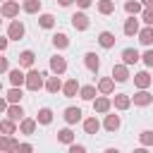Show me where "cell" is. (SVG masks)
Wrapping results in <instances>:
<instances>
[{"label":"cell","mask_w":153,"mask_h":153,"mask_svg":"<svg viewBox=\"0 0 153 153\" xmlns=\"http://www.w3.org/2000/svg\"><path fill=\"white\" fill-rule=\"evenodd\" d=\"M43 74L41 72H29V76H26V86L31 88V91H38L41 88V84H43V79H41Z\"/></svg>","instance_id":"1"},{"label":"cell","mask_w":153,"mask_h":153,"mask_svg":"<svg viewBox=\"0 0 153 153\" xmlns=\"http://www.w3.org/2000/svg\"><path fill=\"white\" fill-rule=\"evenodd\" d=\"M22 36H24V26H22L19 22H12V24H10V38L19 41Z\"/></svg>","instance_id":"2"},{"label":"cell","mask_w":153,"mask_h":153,"mask_svg":"<svg viewBox=\"0 0 153 153\" xmlns=\"http://www.w3.org/2000/svg\"><path fill=\"white\" fill-rule=\"evenodd\" d=\"M65 120H67L69 124H72V122H79V120H81V110H79V108H67V110H65Z\"/></svg>","instance_id":"3"},{"label":"cell","mask_w":153,"mask_h":153,"mask_svg":"<svg viewBox=\"0 0 153 153\" xmlns=\"http://www.w3.org/2000/svg\"><path fill=\"white\" fill-rule=\"evenodd\" d=\"M86 67H88L91 72H98V67H100V62H98V55H93V53H86Z\"/></svg>","instance_id":"4"},{"label":"cell","mask_w":153,"mask_h":153,"mask_svg":"<svg viewBox=\"0 0 153 153\" xmlns=\"http://www.w3.org/2000/svg\"><path fill=\"white\" fill-rule=\"evenodd\" d=\"M72 24H74V29H86L88 26V19H86V14H74L72 17Z\"/></svg>","instance_id":"5"},{"label":"cell","mask_w":153,"mask_h":153,"mask_svg":"<svg viewBox=\"0 0 153 153\" xmlns=\"http://www.w3.org/2000/svg\"><path fill=\"white\" fill-rule=\"evenodd\" d=\"M17 10H19L17 2H5V5H2V14H5V17H14Z\"/></svg>","instance_id":"6"},{"label":"cell","mask_w":153,"mask_h":153,"mask_svg":"<svg viewBox=\"0 0 153 153\" xmlns=\"http://www.w3.org/2000/svg\"><path fill=\"white\" fill-rule=\"evenodd\" d=\"M136 31H139V24H136V19H134V17H131V19H127V24H124V33H127V36H134Z\"/></svg>","instance_id":"7"},{"label":"cell","mask_w":153,"mask_h":153,"mask_svg":"<svg viewBox=\"0 0 153 153\" xmlns=\"http://www.w3.org/2000/svg\"><path fill=\"white\" fill-rule=\"evenodd\" d=\"M98 41H100V45H103V48H110V45H112V43H115V36H112V33H110V31H103V33H100V38H98Z\"/></svg>","instance_id":"8"},{"label":"cell","mask_w":153,"mask_h":153,"mask_svg":"<svg viewBox=\"0 0 153 153\" xmlns=\"http://www.w3.org/2000/svg\"><path fill=\"white\" fill-rule=\"evenodd\" d=\"M122 57H124V62H127V65H134V62L139 60V53H136V50H131V48H127V50L122 53Z\"/></svg>","instance_id":"9"},{"label":"cell","mask_w":153,"mask_h":153,"mask_svg":"<svg viewBox=\"0 0 153 153\" xmlns=\"http://www.w3.org/2000/svg\"><path fill=\"white\" fill-rule=\"evenodd\" d=\"M19 62H22L24 67H31V65H33V53H31V50H24V53L19 55Z\"/></svg>","instance_id":"10"},{"label":"cell","mask_w":153,"mask_h":153,"mask_svg":"<svg viewBox=\"0 0 153 153\" xmlns=\"http://www.w3.org/2000/svg\"><path fill=\"white\" fill-rule=\"evenodd\" d=\"M105 127H108V131H115V129L120 127V117H117V115H108V120H105Z\"/></svg>","instance_id":"11"},{"label":"cell","mask_w":153,"mask_h":153,"mask_svg":"<svg viewBox=\"0 0 153 153\" xmlns=\"http://www.w3.org/2000/svg\"><path fill=\"white\" fill-rule=\"evenodd\" d=\"M139 41H141L143 45H151V43H153V29H143L141 36H139Z\"/></svg>","instance_id":"12"},{"label":"cell","mask_w":153,"mask_h":153,"mask_svg":"<svg viewBox=\"0 0 153 153\" xmlns=\"http://www.w3.org/2000/svg\"><path fill=\"white\" fill-rule=\"evenodd\" d=\"M50 67L60 74V72H65V67H67V65H65V60H62V57H53V60H50Z\"/></svg>","instance_id":"13"},{"label":"cell","mask_w":153,"mask_h":153,"mask_svg":"<svg viewBox=\"0 0 153 153\" xmlns=\"http://www.w3.org/2000/svg\"><path fill=\"white\" fill-rule=\"evenodd\" d=\"M112 76H115L117 81H124V79H127V69H124L122 65H117V67H112Z\"/></svg>","instance_id":"14"},{"label":"cell","mask_w":153,"mask_h":153,"mask_svg":"<svg viewBox=\"0 0 153 153\" xmlns=\"http://www.w3.org/2000/svg\"><path fill=\"white\" fill-rule=\"evenodd\" d=\"M134 103H136V105H148V103H151V96H148L146 91H141V93L134 96Z\"/></svg>","instance_id":"15"},{"label":"cell","mask_w":153,"mask_h":153,"mask_svg":"<svg viewBox=\"0 0 153 153\" xmlns=\"http://www.w3.org/2000/svg\"><path fill=\"white\" fill-rule=\"evenodd\" d=\"M98 127H100V124H98V120H86V122H84L86 134H96V131H98Z\"/></svg>","instance_id":"16"},{"label":"cell","mask_w":153,"mask_h":153,"mask_svg":"<svg viewBox=\"0 0 153 153\" xmlns=\"http://www.w3.org/2000/svg\"><path fill=\"white\" fill-rule=\"evenodd\" d=\"M10 81H12L14 86H19V84L24 81V74H22L19 69H12V72H10Z\"/></svg>","instance_id":"17"},{"label":"cell","mask_w":153,"mask_h":153,"mask_svg":"<svg viewBox=\"0 0 153 153\" xmlns=\"http://www.w3.org/2000/svg\"><path fill=\"white\" fill-rule=\"evenodd\" d=\"M50 120H53V112H50L48 108H43V110L38 112V122H41V124H48Z\"/></svg>","instance_id":"18"},{"label":"cell","mask_w":153,"mask_h":153,"mask_svg":"<svg viewBox=\"0 0 153 153\" xmlns=\"http://www.w3.org/2000/svg\"><path fill=\"white\" fill-rule=\"evenodd\" d=\"M76 93V79H69L65 84V96H74Z\"/></svg>","instance_id":"19"},{"label":"cell","mask_w":153,"mask_h":153,"mask_svg":"<svg viewBox=\"0 0 153 153\" xmlns=\"http://www.w3.org/2000/svg\"><path fill=\"white\" fill-rule=\"evenodd\" d=\"M93 96H96V88H93V86H84V88H81V98H84V100H91Z\"/></svg>","instance_id":"20"},{"label":"cell","mask_w":153,"mask_h":153,"mask_svg":"<svg viewBox=\"0 0 153 153\" xmlns=\"http://www.w3.org/2000/svg\"><path fill=\"white\" fill-rule=\"evenodd\" d=\"M7 115H10V120H22V108H17V105H12L10 110H7Z\"/></svg>","instance_id":"21"},{"label":"cell","mask_w":153,"mask_h":153,"mask_svg":"<svg viewBox=\"0 0 153 153\" xmlns=\"http://www.w3.org/2000/svg\"><path fill=\"white\" fill-rule=\"evenodd\" d=\"M136 84H139L141 88H143V86H148V84H151V79H148V74H146V72H141V74H136Z\"/></svg>","instance_id":"22"},{"label":"cell","mask_w":153,"mask_h":153,"mask_svg":"<svg viewBox=\"0 0 153 153\" xmlns=\"http://www.w3.org/2000/svg\"><path fill=\"white\" fill-rule=\"evenodd\" d=\"M33 127H36V122H33V120H24V122H22V131H24V134H31V131H33Z\"/></svg>","instance_id":"23"},{"label":"cell","mask_w":153,"mask_h":153,"mask_svg":"<svg viewBox=\"0 0 153 153\" xmlns=\"http://www.w3.org/2000/svg\"><path fill=\"white\" fill-rule=\"evenodd\" d=\"M98 7H100V12H103V14H110V12H112V0H103Z\"/></svg>","instance_id":"24"},{"label":"cell","mask_w":153,"mask_h":153,"mask_svg":"<svg viewBox=\"0 0 153 153\" xmlns=\"http://www.w3.org/2000/svg\"><path fill=\"white\" fill-rule=\"evenodd\" d=\"M48 91H50V93H55V91H60V79H57V76H53V79L48 81Z\"/></svg>","instance_id":"25"},{"label":"cell","mask_w":153,"mask_h":153,"mask_svg":"<svg viewBox=\"0 0 153 153\" xmlns=\"http://www.w3.org/2000/svg\"><path fill=\"white\" fill-rule=\"evenodd\" d=\"M115 105H117L120 110H124V108L129 105V98H127V96H117V98H115Z\"/></svg>","instance_id":"26"},{"label":"cell","mask_w":153,"mask_h":153,"mask_svg":"<svg viewBox=\"0 0 153 153\" xmlns=\"http://www.w3.org/2000/svg\"><path fill=\"white\" fill-rule=\"evenodd\" d=\"M108 108H110V103H108L105 98H98V100H96V110H98V112H105Z\"/></svg>","instance_id":"27"},{"label":"cell","mask_w":153,"mask_h":153,"mask_svg":"<svg viewBox=\"0 0 153 153\" xmlns=\"http://www.w3.org/2000/svg\"><path fill=\"white\" fill-rule=\"evenodd\" d=\"M38 5H41L38 0H26V2H24V10H26V12H36Z\"/></svg>","instance_id":"28"},{"label":"cell","mask_w":153,"mask_h":153,"mask_svg":"<svg viewBox=\"0 0 153 153\" xmlns=\"http://www.w3.org/2000/svg\"><path fill=\"white\" fill-rule=\"evenodd\" d=\"M53 41H55V45H57V48H65V45H67V36H65V33H57Z\"/></svg>","instance_id":"29"},{"label":"cell","mask_w":153,"mask_h":153,"mask_svg":"<svg viewBox=\"0 0 153 153\" xmlns=\"http://www.w3.org/2000/svg\"><path fill=\"white\" fill-rule=\"evenodd\" d=\"M100 91H103V93H110V91H112V79H103V81H100Z\"/></svg>","instance_id":"30"},{"label":"cell","mask_w":153,"mask_h":153,"mask_svg":"<svg viewBox=\"0 0 153 153\" xmlns=\"http://www.w3.org/2000/svg\"><path fill=\"white\" fill-rule=\"evenodd\" d=\"M72 136H74V134H72L69 129H62V131H60V141H65V143H72Z\"/></svg>","instance_id":"31"},{"label":"cell","mask_w":153,"mask_h":153,"mask_svg":"<svg viewBox=\"0 0 153 153\" xmlns=\"http://www.w3.org/2000/svg\"><path fill=\"white\" fill-rule=\"evenodd\" d=\"M124 7H127V12H129V14H136V12L141 10V5H139V2H127Z\"/></svg>","instance_id":"32"},{"label":"cell","mask_w":153,"mask_h":153,"mask_svg":"<svg viewBox=\"0 0 153 153\" xmlns=\"http://www.w3.org/2000/svg\"><path fill=\"white\" fill-rule=\"evenodd\" d=\"M7 98H10V100H12V103H17V100H19V98H22V91H19V88H12V91H10V93H7Z\"/></svg>","instance_id":"33"},{"label":"cell","mask_w":153,"mask_h":153,"mask_svg":"<svg viewBox=\"0 0 153 153\" xmlns=\"http://www.w3.org/2000/svg\"><path fill=\"white\" fill-rule=\"evenodd\" d=\"M0 129H2L5 134H12V131H14V124H12V120H7V122H2V124H0Z\"/></svg>","instance_id":"34"},{"label":"cell","mask_w":153,"mask_h":153,"mask_svg":"<svg viewBox=\"0 0 153 153\" xmlns=\"http://www.w3.org/2000/svg\"><path fill=\"white\" fill-rule=\"evenodd\" d=\"M41 26L50 29V26H53V17H50V14H43V17H41Z\"/></svg>","instance_id":"35"},{"label":"cell","mask_w":153,"mask_h":153,"mask_svg":"<svg viewBox=\"0 0 153 153\" xmlns=\"http://www.w3.org/2000/svg\"><path fill=\"white\" fill-rule=\"evenodd\" d=\"M141 141L143 143H153V131H143L141 134Z\"/></svg>","instance_id":"36"},{"label":"cell","mask_w":153,"mask_h":153,"mask_svg":"<svg viewBox=\"0 0 153 153\" xmlns=\"http://www.w3.org/2000/svg\"><path fill=\"white\" fill-rule=\"evenodd\" d=\"M143 22L146 24H153V10H146L143 12Z\"/></svg>","instance_id":"37"},{"label":"cell","mask_w":153,"mask_h":153,"mask_svg":"<svg viewBox=\"0 0 153 153\" xmlns=\"http://www.w3.org/2000/svg\"><path fill=\"white\" fill-rule=\"evenodd\" d=\"M143 62H146V65H153V50H148V53L143 55Z\"/></svg>","instance_id":"38"},{"label":"cell","mask_w":153,"mask_h":153,"mask_svg":"<svg viewBox=\"0 0 153 153\" xmlns=\"http://www.w3.org/2000/svg\"><path fill=\"white\" fill-rule=\"evenodd\" d=\"M69 151H72V153H84V146H72Z\"/></svg>","instance_id":"39"},{"label":"cell","mask_w":153,"mask_h":153,"mask_svg":"<svg viewBox=\"0 0 153 153\" xmlns=\"http://www.w3.org/2000/svg\"><path fill=\"white\" fill-rule=\"evenodd\" d=\"M5 69H7V60H5V57H0V72H5Z\"/></svg>","instance_id":"40"},{"label":"cell","mask_w":153,"mask_h":153,"mask_svg":"<svg viewBox=\"0 0 153 153\" xmlns=\"http://www.w3.org/2000/svg\"><path fill=\"white\" fill-rule=\"evenodd\" d=\"M76 2H79L81 7H88V5H91V0H76Z\"/></svg>","instance_id":"41"},{"label":"cell","mask_w":153,"mask_h":153,"mask_svg":"<svg viewBox=\"0 0 153 153\" xmlns=\"http://www.w3.org/2000/svg\"><path fill=\"white\" fill-rule=\"evenodd\" d=\"M5 45H7V41H5V38H0V50H5Z\"/></svg>","instance_id":"42"},{"label":"cell","mask_w":153,"mask_h":153,"mask_svg":"<svg viewBox=\"0 0 153 153\" xmlns=\"http://www.w3.org/2000/svg\"><path fill=\"white\" fill-rule=\"evenodd\" d=\"M2 110H5V100L0 98V112H2Z\"/></svg>","instance_id":"43"},{"label":"cell","mask_w":153,"mask_h":153,"mask_svg":"<svg viewBox=\"0 0 153 153\" xmlns=\"http://www.w3.org/2000/svg\"><path fill=\"white\" fill-rule=\"evenodd\" d=\"M69 2H72V0H60V5H69Z\"/></svg>","instance_id":"44"},{"label":"cell","mask_w":153,"mask_h":153,"mask_svg":"<svg viewBox=\"0 0 153 153\" xmlns=\"http://www.w3.org/2000/svg\"><path fill=\"white\" fill-rule=\"evenodd\" d=\"M143 5H153V0H143Z\"/></svg>","instance_id":"45"},{"label":"cell","mask_w":153,"mask_h":153,"mask_svg":"<svg viewBox=\"0 0 153 153\" xmlns=\"http://www.w3.org/2000/svg\"><path fill=\"white\" fill-rule=\"evenodd\" d=\"M0 88H2V86H0Z\"/></svg>","instance_id":"46"},{"label":"cell","mask_w":153,"mask_h":153,"mask_svg":"<svg viewBox=\"0 0 153 153\" xmlns=\"http://www.w3.org/2000/svg\"><path fill=\"white\" fill-rule=\"evenodd\" d=\"M0 22H2V19H0Z\"/></svg>","instance_id":"47"}]
</instances>
